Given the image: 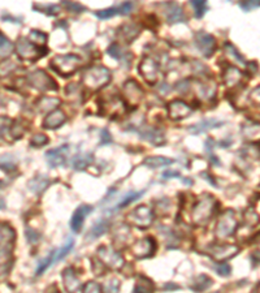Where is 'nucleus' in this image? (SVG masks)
I'll return each instance as SVG.
<instances>
[{"label":"nucleus","mask_w":260,"mask_h":293,"mask_svg":"<svg viewBox=\"0 0 260 293\" xmlns=\"http://www.w3.org/2000/svg\"><path fill=\"white\" fill-rule=\"evenodd\" d=\"M83 293H102V287L95 281H89L83 287Z\"/></svg>","instance_id":"nucleus-45"},{"label":"nucleus","mask_w":260,"mask_h":293,"mask_svg":"<svg viewBox=\"0 0 260 293\" xmlns=\"http://www.w3.org/2000/svg\"><path fill=\"white\" fill-rule=\"evenodd\" d=\"M164 179H168V177H180V174L177 171H166L163 175Z\"/></svg>","instance_id":"nucleus-52"},{"label":"nucleus","mask_w":260,"mask_h":293,"mask_svg":"<svg viewBox=\"0 0 260 293\" xmlns=\"http://www.w3.org/2000/svg\"><path fill=\"white\" fill-rule=\"evenodd\" d=\"M139 73L150 85H155L159 80V64L152 57L144 56L139 64Z\"/></svg>","instance_id":"nucleus-12"},{"label":"nucleus","mask_w":260,"mask_h":293,"mask_svg":"<svg viewBox=\"0 0 260 293\" xmlns=\"http://www.w3.org/2000/svg\"><path fill=\"white\" fill-rule=\"evenodd\" d=\"M73 246H74V241L72 239L68 240L66 244L64 246H61L60 249L53 250V255H52V265L53 263H56V262L61 261L63 258H65L66 255L69 254L70 250L73 249Z\"/></svg>","instance_id":"nucleus-34"},{"label":"nucleus","mask_w":260,"mask_h":293,"mask_svg":"<svg viewBox=\"0 0 260 293\" xmlns=\"http://www.w3.org/2000/svg\"><path fill=\"white\" fill-rule=\"evenodd\" d=\"M28 39L30 42H33L34 44H37V46H41V47H47V46H46V43H47L48 37L44 34V33L39 32V30H32V32H30V34H29Z\"/></svg>","instance_id":"nucleus-37"},{"label":"nucleus","mask_w":260,"mask_h":293,"mask_svg":"<svg viewBox=\"0 0 260 293\" xmlns=\"http://www.w3.org/2000/svg\"><path fill=\"white\" fill-rule=\"evenodd\" d=\"M157 250V244L155 241L154 237L147 236L144 239L138 240L137 243L133 244L132 246V253L137 257V258H150L155 254V252Z\"/></svg>","instance_id":"nucleus-11"},{"label":"nucleus","mask_w":260,"mask_h":293,"mask_svg":"<svg viewBox=\"0 0 260 293\" xmlns=\"http://www.w3.org/2000/svg\"><path fill=\"white\" fill-rule=\"evenodd\" d=\"M108 228H110V224H108V222L107 221L98 222L94 227L90 230V234L88 235V240L93 241V240L99 239V237H102L104 234H106L107 231H108Z\"/></svg>","instance_id":"nucleus-33"},{"label":"nucleus","mask_w":260,"mask_h":293,"mask_svg":"<svg viewBox=\"0 0 260 293\" xmlns=\"http://www.w3.org/2000/svg\"><path fill=\"white\" fill-rule=\"evenodd\" d=\"M34 10L41 11L42 13L47 15V16H57L60 13V7H57L56 4H48V6H46V4H37V6H34Z\"/></svg>","instance_id":"nucleus-38"},{"label":"nucleus","mask_w":260,"mask_h":293,"mask_svg":"<svg viewBox=\"0 0 260 293\" xmlns=\"http://www.w3.org/2000/svg\"><path fill=\"white\" fill-rule=\"evenodd\" d=\"M102 134H103V137H102V143H106V142H111V134L108 133V130H107V129L102 130Z\"/></svg>","instance_id":"nucleus-51"},{"label":"nucleus","mask_w":260,"mask_h":293,"mask_svg":"<svg viewBox=\"0 0 260 293\" xmlns=\"http://www.w3.org/2000/svg\"><path fill=\"white\" fill-rule=\"evenodd\" d=\"M133 10V3L130 2H125V3L120 4L116 7H111V8H107V10H102L95 12V16L101 20L106 19H112L115 16H126L129 13L132 12Z\"/></svg>","instance_id":"nucleus-17"},{"label":"nucleus","mask_w":260,"mask_h":293,"mask_svg":"<svg viewBox=\"0 0 260 293\" xmlns=\"http://www.w3.org/2000/svg\"><path fill=\"white\" fill-rule=\"evenodd\" d=\"M126 111H128V106L119 95L102 98L99 102V112L106 117L119 119L126 114Z\"/></svg>","instance_id":"nucleus-4"},{"label":"nucleus","mask_w":260,"mask_h":293,"mask_svg":"<svg viewBox=\"0 0 260 293\" xmlns=\"http://www.w3.org/2000/svg\"><path fill=\"white\" fill-rule=\"evenodd\" d=\"M12 69H15V64L12 61H7V63L0 64V76H6Z\"/></svg>","instance_id":"nucleus-48"},{"label":"nucleus","mask_w":260,"mask_h":293,"mask_svg":"<svg viewBox=\"0 0 260 293\" xmlns=\"http://www.w3.org/2000/svg\"><path fill=\"white\" fill-rule=\"evenodd\" d=\"M13 46L6 35L0 33V56H8L12 52Z\"/></svg>","instance_id":"nucleus-39"},{"label":"nucleus","mask_w":260,"mask_h":293,"mask_svg":"<svg viewBox=\"0 0 260 293\" xmlns=\"http://www.w3.org/2000/svg\"><path fill=\"white\" fill-rule=\"evenodd\" d=\"M63 6L68 10V12L72 13H82L86 11V8L82 4L74 3V2H63Z\"/></svg>","instance_id":"nucleus-43"},{"label":"nucleus","mask_w":260,"mask_h":293,"mask_svg":"<svg viewBox=\"0 0 260 293\" xmlns=\"http://www.w3.org/2000/svg\"><path fill=\"white\" fill-rule=\"evenodd\" d=\"M216 271L217 274L221 275V276H229L230 272H232V267L228 265V263H220V265L216 266Z\"/></svg>","instance_id":"nucleus-47"},{"label":"nucleus","mask_w":260,"mask_h":293,"mask_svg":"<svg viewBox=\"0 0 260 293\" xmlns=\"http://www.w3.org/2000/svg\"><path fill=\"white\" fill-rule=\"evenodd\" d=\"M6 207V202L3 201V198H0V210H3Z\"/></svg>","instance_id":"nucleus-53"},{"label":"nucleus","mask_w":260,"mask_h":293,"mask_svg":"<svg viewBox=\"0 0 260 293\" xmlns=\"http://www.w3.org/2000/svg\"><path fill=\"white\" fill-rule=\"evenodd\" d=\"M195 46L204 56L211 57L213 52L216 51L217 43L216 39L213 38V35L208 34L206 32H199L195 35Z\"/></svg>","instance_id":"nucleus-13"},{"label":"nucleus","mask_w":260,"mask_h":293,"mask_svg":"<svg viewBox=\"0 0 260 293\" xmlns=\"http://www.w3.org/2000/svg\"><path fill=\"white\" fill-rule=\"evenodd\" d=\"M15 239H16V234L10 224L0 223V246L12 245Z\"/></svg>","instance_id":"nucleus-27"},{"label":"nucleus","mask_w":260,"mask_h":293,"mask_svg":"<svg viewBox=\"0 0 260 293\" xmlns=\"http://www.w3.org/2000/svg\"><path fill=\"white\" fill-rule=\"evenodd\" d=\"M66 121V115L64 111L56 110L51 111L50 114L47 115V117L44 119L43 121V128L46 129H56V128H60Z\"/></svg>","instance_id":"nucleus-21"},{"label":"nucleus","mask_w":260,"mask_h":293,"mask_svg":"<svg viewBox=\"0 0 260 293\" xmlns=\"http://www.w3.org/2000/svg\"><path fill=\"white\" fill-rule=\"evenodd\" d=\"M25 234H26V237H28V240H29V243H32V244H37L38 240H39V237H41L37 231L30 230V228H28V230H26Z\"/></svg>","instance_id":"nucleus-49"},{"label":"nucleus","mask_w":260,"mask_h":293,"mask_svg":"<svg viewBox=\"0 0 260 293\" xmlns=\"http://www.w3.org/2000/svg\"><path fill=\"white\" fill-rule=\"evenodd\" d=\"M139 134H141L142 138L146 139V141L150 142L151 145L154 146H161L166 142L165 134H164V132L160 128H152V126L146 128V129L141 130Z\"/></svg>","instance_id":"nucleus-20"},{"label":"nucleus","mask_w":260,"mask_h":293,"mask_svg":"<svg viewBox=\"0 0 260 293\" xmlns=\"http://www.w3.org/2000/svg\"><path fill=\"white\" fill-rule=\"evenodd\" d=\"M122 95H124L122 99L126 103V106H133L135 108L143 98V90L138 85V82L134 81V80H129L124 84Z\"/></svg>","instance_id":"nucleus-10"},{"label":"nucleus","mask_w":260,"mask_h":293,"mask_svg":"<svg viewBox=\"0 0 260 293\" xmlns=\"http://www.w3.org/2000/svg\"><path fill=\"white\" fill-rule=\"evenodd\" d=\"M120 281L117 279H111L104 285V290L102 293H119Z\"/></svg>","instance_id":"nucleus-44"},{"label":"nucleus","mask_w":260,"mask_h":293,"mask_svg":"<svg viewBox=\"0 0 260 293\" xmlns=\"http://www.w3.org/2000/svg\"><path fill=\"white\" fill-rule=\"evenodd\" d=\"M144 192H146V190H142V192H130L126 195H124V197H122V198L119 201V203L112 208V211H110V214H113V212L119 211L120 208L126 207L128 205H130V203L135 202L137 199H139L142 195L144 194Z\"/></svg>","instance_id":"nucleus-28"},{"label":"nucleus","mask_w":260,"mask_h":293,"mask_svg":"<svg viewBox=\"0 0 260 293\" xmlns=\"http://www.w3.org/2000/svg\"><path fill=\"white\" fill-rule=\"evenodd\" d=\"M0 168L4 171H12L16 168V162L11 155L0 158Z\"/></svg>","instance_id":"nucleus-41"},{"label":"nucleus","mask_w":260,"mask_h":293,"mask_svg":"<svg viewBox=\"0 0 260 293\" xmlns=\"http://www.w3.org/2000/svg\"><path fill=\"white\" fill-rule=\"evenodd\" d=\"M172 163H175V161L173 159H168L165 157H148L144 161V166H147V167L152 168V170L165 167V166H170Z\"/></svg>","instance_id":"nucleus-32"},{"label":"nucleus","mask_w":260,"mask_h":293,"mask_svg":"<svg viewBox=\"0 0 260 293\" xmlns=\"http://www.w3.org/2000/svg\"><path fill=\"white\" fill-rule=\"evenodd\" d=\"M225 50L228 51V52H230V55H232L233 57H235V60H237V61H239V63H243V61H244V59L242 57V55L239 54L238 51H237V48H235L234 46H233V44L226 43L225 44Z\"/></svg>","instance_id":"nucleus-46"},{"label":"nucleus","mask_w":260,"mask_h":293,"mask_svg":"<svg viewBox=\"0 0 260 293\" xmlns=\"http://www.w3.org/2000/svg\"><path fill=\"white\" fill-rule=\"evenodd\" d=\"M237 227H238V221L235 217V212L229 208V210H225L223 215L220 216L215 234H216L217 239H228V237L233 236L235 234Z\"/></svg>","instance_id":"nucleus-6"},{"label":"nucleus","mask_w":260,"mask_h":293,"mask_svg":"<svg viewBox=\"0 0 260 293\" xmlns=\"http://www.w3.org/2000/svg\"><path fill=\"white\" fill-rule=\"evenodd\" d=\"M98 257L99 261L103 263L106 267H110L111 270H120L124 266V258L119 252L113 250L110 246L103 245L98 248Z\"/></svg>","instance_id":"nucleus-9"},{"label":"nucleus","mask_w":260,"mask_h":293,"mask_svg":"<svg viewBox=\"0 0 260 293\" xmlns=\"http://www.w3.org/2000/svg\"><path fill=\"white\" fill-rule=\"evenodd\" d=\"M91 212H93V206L90 205H81L75 210L72 216V221H70V228H72L73 232L77 234V232H79L82 230L86 216L90 215Z\"/></svg>","instance_id":"nucleus-19"},{"label":"nucleus","mask_w":260,"mask_h":293,"mask_svg":"<svg viewBox=\"0 0 260 293\" xmlns=\"http://www.w3.org/2000/svg\"><path fill=\"white\" fill-rule=\"evenodd\" d=\"M239 252V248L232 244H220V245H213L210 249L212 258L216 262H225L226 259L234 257Z\"/></svg>","instance_id":"nucleus-14"},{"label":"nucleus","mask_w":260,"mask_h":293,"mask_svg":"<svg viewBox=\"0 0 260 293\" xmlns=\"http://www.w3.org/2000/svg\"><path fill=\"white\" fill-rule=\"evenodd\" d=\"M112 80V73L103 65H91L83 72L82 85L90 92H98L107 86Z\"/></svg>","instance_id":"nucleus-2"},{"label":"nucleus","mask_w":260,"mask_h":293,"mask_svg":"<svg viewBox=\"0 0 260 293\" xmlns=\"http://www.w3.org/2000/svg\"><path fill=\"white\" fill-rule=\"evenodd\" d=\"M50 139H48L47 136H44V134H35L34 137L30 141V146L32 148H42V146L47 145Z\"/></svg>","instance_id":"nucleus-42"},{"label":"nucleus","mask_w":260,"mask_h":293,"mask_svg":"<svg viewBox=\"0 0 260 293\" xmlns=\"http://www.w3.org/2000/svg\"><path fill=\"white\" fill-rule=\"evenodd\" d=\"M216 293H219V292H216Z\"/></svg>","instance_id":"nucleus-54"},{"label":"nucleus","mask_w":260,"mask_h":293,"mask_svg":"<svg viewBox=\"0 0 260 293\" xmlns=\"http://www.w3.org/2000/svg\"><path fill=\"white\" fill-rule=\"evenodd\" d=\"M239 6H241V8L244 11V12H250L251 10L257 8L260 4H259V2H244V3H241Z\"/></svg>","instance_id":"nucleus-50"},{"label":"nucleus","mask_w":260,"mask_h":293,"mask_svg":"<svg viewBox=\"0 0 260 293\" xmlns=\"http://www.w3.org/2000/svg\"><path fill=\"white\" fill-rule=\"evenodd\" d=\"M141 34V26L137 24H124L117 30V38L124 44H130Z\"/></svg>","instance_id":"nucleus-18"},{"label":"nucleus","mask_w":260,"mask_h":293,"mask_svg":"<svg viewBox=\"0 0 260 293\" xmlns=\"http://www.w3.org/2000/svg\"><path fill=\"white\" fill-rule=\"evenodd\" d=\"M29 189L32 190L35 194H42L44 190L47 189V186L50 185V180H48L47 176L44 175H39V176L34 177L29 181Z\"/></svg>","instance_id":"nucleus-26"},{"label":"nucleus","mask_w":260,"mask_h":293,"mask_svg":"<svg viewBox=\"0 0 260 293\" xmlns=\"http://www.w3.org/2000/svg\"><path fill=\"white\" fill-rule=\"evenodd\" d=\"M82 64V59L75 54H65L56 55L51 60V66L55 72H57L60 76L70 77L73 76Z\"/></svg>","instance_id":"nucleus-3"},{"label":"nucleus","mask_w":260,"mask_h":293,"mask_svg":"<svg viewBox=\"0 0 260 293\" xmlns=\"http://www.w3.org/2000/svg\"><path fill=\"white\" fill-rule=\"evenodd\" d=\"M212 283L213 281L210 276H207V275H199V276L195 277L190 288L194 290V292L199 293V292H203V290L208 289V288L212 285Z\"/></svg>","instance_id":"nucleus-31"},{"label":"nucleus","mask_w":260,"mask_h":293,"mask_svg":"<svg viewBox=\"0 0 260 293\" xmlns=\"http://www.w3.org/2000/svg\"><path fill=\"white\" fill-rule=\"evenodd\" d=\"M224 82L225 85L229 86V88H233V86L239 85L243 80V73H242L241 69H238L237 66L234 65H228L224 70V76H223Z\"/></svg>","instance_id":"nucleus-23"},{"label":"nucleus","mask_w":260,"mask_h":293,"mask_svg":"<svg viewBox=\"0 0 260 293\" xmlns=\"http://www.w3.org/2000/svg\"><path fill=\"white\" fill-rule=\"evenodd\" d=\"M93 162V158L89 154H82V155H77V157L73 159V167L77 171H82L88 168L89 164Z\"/></svg>","instance_id":"nucleus-36"},{"label":"nucleus","mask_w":260,"mask_h":293,"mask_svg":"<svg viewBox=\"0 0 260 293\" xmlns=\"http://www.w3.org/2000/svg\"><path fill=\"white\" fill-rule=\"evenodd\" d=\"M16 52L20 59L35 61V60H39L47 54L48 48L37 46L33 42L29 41L26 37H20L16 42Z\"/></svg>","instance_id":"nucleus-5"},{"label":"nucleus","mask_w":260,"mask_h":293,"mask_svg":"<svg viewBox=\"0 0 260 293\" xmlns=\"http://www.w3.org/2000/svg\"><path fill=\"white\" fill-rule=\"evenodd\" d=\"M60 103V101L57 98H51V97H42L39 101L37 102V107L39 108L41 112H46V111H51L55 107H57V104Z\"/></svg>","instance_id":"nucleus-35"},{"label":"nucleus","mask_w":260,"mask_h":293,"mask_svg":"<svg viewBox=\"0 0 260 293\" xmlns=\"http://www.w3.org/2000/svg\"><path fill=\"white\" fill-rule=\"evenodd\" d=\"M126 219L134 227L146 230L154 222V212H152V208H150L148 206L141 205L137 208H134L133 211L129 212Z\"/></svg>","instance_id":"nucleus-8"},{"label":"nucleus","mask_w":260,"mask_h":293,"mask_svg":"<svg viewBox=\"0 0 260 293\" xmlns=\"http://www.w3.org/2000/svg\"><path fill=\"white\" fill-rule=\"evenodd\" d=\"M216 207V198L208 193H204L201 195V198L195 202L193 211H191V221L195 226H206L210 223L211 217L215 215Z\"/></svg>","instance_id":"nucleus-1"},{"label":"nucleus","mask_w":260,"mask_h":293,"mask_svg":"<svg viewBox=\"0 0 260 293\" xmlns=\"http://www.w3.org/2000/svg\"><path fill=\"white\" fill-rule=\"evenodd\" d=\"M224 125V121H220V120L216 119H207L203 120L201 123H197L194 125H191L189 128L193 134H201V133H206L208 130L213 129V128H220V126Z\"/></svg>","instance_id":"nucleus-25"},{"label":"nucleus","mask_w":260,"mask_h":293,"mask_svg":"<svg viewBox=\"0 0 260 293\" xmlns=\"http://www.w3.org/2000/svg\"><path fill=\"white\" fill-rule=\"evenodd\" d=\"M154 281L148 279L147 276H138L133 293H154Z\"/></svg>","instance_id":"nucleus-29"},{"label":"nucleus","mask_w":260,"mask_h":293,"mask_svg":"<svg viewBox=\"0 0 260 293\" xmlns=\"http://www.w3.org/2000/svg\"><path fill=\"white\" fill-rule=\"evenodd\" d=\"M63 280L68 293H75L79 289V287H81V281H79L78 276H77L75 271L73 270V267H68L64 270Z\"/></svg>","instance_id":"nucleus-24"},{"label":"nucleus","mask_w":260,"mask_h":293,"mask_svg":"<svg viewBox=\"0 0 260 293\" xmlns=\"http://www.w3.org/2000/svg\"><path fill=\"white\" fill-rule=\"evenodd\" d=\"M191 7L194 10V15L197 19H202L204 16V13L207 11V3L203 0H194L191 2Z\"/></svg>","instance_id":"nucleus-40"},{"label":"nucleus","mask_w":260,"mask_h":293,"mask_svg":"<svg viewBox=\"0 0 260 293\" xmlns=\"http://www.w3.org/2000/svg\"><path fill=\"white\" fill-rule=\"evenodd\" d=\"M68 154H69V146L63 145L46 153V161L51 168L63 167L66 162Z\"/></svg>","instance_id":"nucleus-16"},{"label":"nucleus","mask_w":260,"mask_h":293,"mask_svg":"<svg viewBox=\"0 0 260 293\" xmlns=\"http://www.w3.org/2000/svg\"><path fill=\"white\" fill-rule=\"evenodd\" d=\"M107 52H108V55H110V56H112L113 59L120 60V61H122V63H125L129 65L130 54H129V52H126V51L122 50L121 46H120L119 43L111 44L110 47H108V50H107Z\"/></svg>","instance_id":"nucleus-30"},{"label":"nucleus","mask_w":260,"mask_h":293,"mask_svg":"<svg viewBox=\"0 0 260 293\" xmlns=\"http://www.w3.org/2000/svg\"><path fill=\"white\" fill-rule=\"evenodd\" d=\"M168 112H169L170 119L177 121V120L186 119L190 116L193 114V107L181 99H175L168 104Z\"/></svg>","instance_id":"nucleus-15"},{"label":"nucleus","mask_w":260,"mask_h":293,"mask_svg":"<svg viewBox=\"0 0 260 293\" xmlns=\"http://www.w3.org/2000/svg\"><path fill=\"white\" fill-rule=\"evenodd\" d=\"M28 82L39 92H57L59 90L57 82L43 69H37L30 73L28 76Z\"/></svg>","instance_id":"nucleus-7"},{"label":"nucleus","mask_w":260,"mask_h":293,"mask_svg":"<svg viewBox=\"0 0 260 293\" xmlns=\"http://www.w3.org/2000/svg\"><path fill=\"white\" fill-rule=\"evenodd\" d=\"M165 17L166 21L169 22V24H179V22H186V16L185 13H184V10H182L181 7L179 4L176 3H169L166 4L165 8Z\"/></svg>","instance_id":"nucleus-22"}]
</instances>
